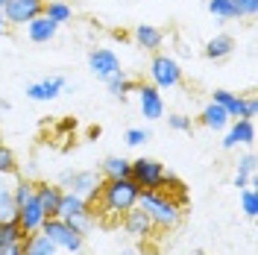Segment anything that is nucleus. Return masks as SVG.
Wrapping results in <instances>:
<instances>
[{
	"mask_svg": "<svg viewBox=\"0 0 258 255\" xmlns=\"http://www.w3.org/2000/svg\"><path fill=\"white\" fill-rule=\"evenodd\" d=\"M138 194H141V188H138L129 176L126 179H103V182H100V194H97L100 208H103L100 214L120 220L129 208L138 206Z\"/></svg>",
	"mask_w": 258,
	"mask_h": 255,
	"instance_id": "f257e3e1",
	"label": "nucleus"
},
{
	"mask_svg": "<svg viewBox=\"0 0 258 255\" xmlns=\"http://www.w3.org/2000/svg\"><path fill=\"white\" fill-rule=\"evenodd\" d=\"M138 206L144 208L147 217L153 220V226L161 229V232L176 229L179 220H182V206L167 191H141L138 194Z\"/></svg>",
	"mask_w": 258,
	"mask_h": 255,
	"instance_id": "f03ea898",
	"label": "nucleus"
},
{
	"mask_svg": "<svg viewBox=\"0 0 258 255\" xmlns=\"http://www.w3.org/2000/svg\"><path fill=\"white\" fill-rule=\"evenodd\" d=\"M38 232H44L53 243H56V249L59 252H71V255H80L82 246H85V235H82L80 229L74 223H68L62 217H47Z\"/></svg>",
	"mask_w": 258,
	"mask_h": 255,
	"instance_id": "7ed1b4c3",
	"label": "nucleus"
},
{
	"mask_svg": "<svg viewBox=\"0 0 258 255\" xmlns=\"http://www.w3.org/2000/svg\"><path fill=\"white\" fill-rule=\"evenodd\" d=\"M164 176H167V167H164L159 159L141 156V159H135L129 164V179H132L141 191H161Z\"/></svg>",
	"mask_w": 258,
	"mask_h": 255,
	"instance_id": "20e7f679",
	"label": "nucleus"
},
{
	"mask_svg": "<svg viewBox=\"0 0 258 255\" xmlns=\"http://www.w3.org/2000/svg\"><path fill=\"white\" fill-rule=\"evenodd\" d=\"M100 182H103V176L97 173V170H62L56 185H59L62 191L80 194L88 203H94L97 194H100Z\"/></svg>",
	"mask_w": 258,
	"mask_h": 255,
	"instance_id": "39448f33",
	"label": "nucleus"
},
{
	"mask_svg": "<svg viewBox=\"0 0 258 255\" xmlns=\"http://www.w3.org/2000/svg\"><path fill=\"white\" fill-rule=\"evenodd\" d=\"M150 85H156L159 91H170L182 85V68L173 56L167 53H156L150 62Z\"/></svg>",
	"mask_w": 258,
	"mask_h": 255,
	"instance_id": "423d86ee",
	"label": "nucleus"
},
{
	"mask_svg": "<svg viewBox=\"0 0 258 255\" xmlns=\"http://www.w3.org/2000/svg\"><path fill=\"white\" fill-rule=\"evenodd\" d=\"M85 62H88V71H91L100 82H109L112 77L123 74L120 56H117L112 47H94V50H88V59H85Z\"/></svg>",
	"mask_w": 258,
	"mask_h": 255,
	"instance_id": "0eeeda50",
	"label": "nucleus"
},
{
	"mask_svg": "<svg viewBox=\"0 0 258 255\" xmlns=\"http://www.w3.org/2000/svg\"><path fill=\"white\" fill-rule=\"evenodd\" d=\"M71 88H74V85L68 82V77L56 74V77H44V80L30 82V85L24 88V94H27V100H32V103H50V100H56L59 94L71 91Z\"/></svg>",
	"mask_w": 258,
	"mask_h": 255,
	"instance_id": "6e6552de",
	"label": "nucleus"
},
{
	"mask_svg": "<svg viewBox=\"0 0 258 255\" xmlns=\"http://www.w3.org/2000/svg\"><path fill=\"white\" fill-rule=\"evenodd\" d=\"M6 24L9 27H24L32 18L44 15V0H6Z\"/></svg>",
	"mask_w": 258,
	"mask_h": 255,
	"instance_id": "1a4fd4ad",
	"label": "nucleus"
},
{
	"mask_svg": "<svg viewBox=\"0 0 258 255\" xmlns=\"http://www.w3.org/2000/svg\"><path fill=\"white\" fill-rule=\"evenodd\" d=\"M135 94H138V109L147 120H161L164 117V97L156 85L150 82H138L135 85Z\"/></svg>",
	"mask_w": 258,
	"mask_h": 255,
	"instance_id": "9d476101",
	"label": "nucleus"
},
{
	"mask_svg": "<svg viewBox=\"0 0 258 255\" xmlns=\"http://www.w3.org/2000/svg\"><path fill=\"white\" fill-rule=\"evenodd\" d=\"M120 226H123V232H126L132 240H147V238H153V232H156L153 220L147 217V211L141 206L129 208L126 214L120 217Z\"/></svg>",
	"mask_w": 258,
	"mask_h": 255,
	"instance_id": "9b49d317",
	"label": "nucleus"
},
{
	"mask_svg": "<svg viewBox=\"0 0 258 255\" xmlns=\"http://www.w3.org/2000/svg\"><path fill=\"white\" fill-rule=\"evenodd\" d=\"M223 150H235V147H252L255 144V120L238 117L223 129Z\"/></svg>",
	"mask_w": 258,
	"mask_h": 255,
	"instance_id": "f8f14e48",
	"label": "nucleus"
},
{
	"mask_svg": "<svg viewBox=\"0 0 258 255\" xmlns=\"http://www.w3.org/2000/svg\"><path fill=\"white\" fill-rule=\"evenodd\" d=\"M15 220H18V226H21V232H24V235H32V232H38V229H41V223L47 220V214H44L41 203L32 197L27 206H21L15 211Z\"/></svg>",
	"mask_w": 258,
	"mask_h": 255,
	"instance_id": "ddd939ff",
	"label": "nucleus"
},
{
	"mask_svg": "<svg viewBox=\"0 0 258 255\" xmlns=\"http://www.w3.org/2000/svg\"><path fill=\"white\" fill-rule=\"evenodd\" d=\"M132 41L141 50H150V53H159L161 44H164V30L153 27V24H138L132 30Z\"/></svg>",
	"mask_w": 258,
	"mask_h": 255,
	"instance_id": "4468645a",
	"label": "nucleus"
},
{
	"mask_svg": "<svg viewBox=\"0 0 258 255\" xmlns=\"http://www.w3.org/2000/svg\"><path fill=\"white\" fill-rule=\"evenodd\" d=\"M24 27H27V38H30L32 44H50V41L56 38V32H59V27H56L47 15L32 18L30 24H24Z\"/></svg>",
	"mask_w": 258,
	"mask_h": 255,
	"instance_id": "2eb2a0df",
	"label": "nucleus"
},
{
	"mask_svg": "<svg viewBox=\"0 0 258 255\" xmlns=\"http://www.w3.org/2000/svg\"><path fill=\"white\" fill-rule=\"evenodd\" d=\"M35 200L41 203L47 217H56L59 211V200H62V188L56 182H35Z\"/></svg>",
	"mask_w": 258,
	"mask_h": 255,
	"instance_id": "dca6fc26",
	"label": "nucleus"
},
{
	"mask_svg": "<svg viewBox=\"0 0 258 255\" xmlns=\"http://www.w3.org/2000/svg\"><path fill=\"white\" fill-rule=\"evenodd\" d=\"M235 47H238V41H235L229 32H220V35L209 38V44H206V59H211V62H223V59H229V56L235 53Z\"/></svg>",
	"mask_w": 258,
	"mask_h": 255,
	"instance_id": "f3484780",
	"label": "nucleus"
},
{
	"mask_svg": "<svg viewBox=\"0 0 258 255\" xmlns=\"http://www.w3.org/2000/svg\"><path fill=\"white\" fill-rule=\"evenodd\" d=\"M21 249H24V255H59L56 243H53L44 232L24 235V240H21Z\"/></svg>",
	"mask_w": 258,
	"mask_h": 255,
	"instance_id": "a211bd4d",
	"label": "nucleus"
},
{
	"mask_svg": "<svg viewBox=\"0 0 258 255\" xmlns=\"http://www.w3.org/2000/svg\"><path fill=\"white\" fill-rule=\"evenodd\" d=\"M15 176L0 173V223L3 220H12L15 217V200H12V188H15Z\"/></svg>",
	"mask_w": 258,
	"mask_h": 255,
	"instance_id": "6ab92c4d",
	"label": "nucleus"
},
{
	"mask_svg": "<svg viewBox=\"0 0 258 255\" xmlns=\"http://www.w3.org/2000/svg\"><path fill=\"white\" fill-rule=\"evenodd\" d=\"M211 103L223 106L226 114H229L232 120L243 117V97H241V94H235V91H226V88H214V94H211Z\"/></svg>",
	"mask_w": 258,
	"mask_h": 255,
	"instance_id": "aec40b11",
	"label": "nucleus"
},
{
	"mask_svg": "<svg viewBox=\"0 0 258 255\" xmlns=\"http://www.w3.org/2000/svg\"><path fill=\"white\" fill-rule=\"evenodd\" d=\"M200 123L206 129H214V132H223L229 123H232V117L226 114L223 106H217V103H209L203 112H200Z\"/></svg>",
	"mask_w": 258,
	"mask_h": 255,
	"instance_id": "412c9836",
	"label": "nucleus"
},
{
	"mask_svg": "<svg viewBox=\"0 0 258 255\" xmlns=\"http://www.w3.org/2000/svg\"><path fill=\"white\" fill-rule=\"evenodd\" d=\"M206 9H209L217 21H241L243 18L238 0H206Z\"/></svg>",
	"mask_w": 258,
	"mask_h": 255,
	"instance_id": "4be33fe9",
	"label": "nucleus"
},
{
	"mask_svg": "<svg viewBox=\"0 0 258 255\" xmlns=\"http://www.w3.org/2000/svg\"><path fill=\"white\" fill-rule=\"evenodd\" d=\"M129 164L132 161L123 159V156H109V159H103V164H100V176L103 179H126Z\"/></svg>",
	"mask_w": 258,
	"mask_h": 255,
	"instance_id": "5701e85b",
	"label": "nucleus"
},
{
	"mask_svg": "<svg viewBox=\"0 0 258 255\" xmlns=\"http://www.w3.org/2000/svg\"><path fill=\"white\" fill-rule=\"evenodd\" d=\"M44 15H47L56 27H62V24H68V21L74 18V6H71L68 0H44Z\"/></svg>",
	"mask_w": 258,
	"mask_h": 255,
	"instance_id": "b1692460",
	"label": "nucleus"
},
{
	"mask_svg": "<svg viewBox=\"0 0 258 255\" xmlns=\"http://www.w3.org/2000/svg\"><path fill=\"white\" fill-rule=\"evenodd\" d=\"M21 240H24V232H21V226H18L15 217L0 223V252H6V249L18 246Z\"/></svg>",
	"mask_w": 258,
	"mask_h": 255,
	"instance_id": "393cba45",
	"label": "nucleus"
},
{
	"mask_svg": "<svg viewBox=\"0 0 258 255\" xmlns=\"http://www.w3.org/2000/svg\"><path fill=\"white\" fill-rule=\"evenodd\" d=\"M32 197H35V182L32 179H24V176L18 173V179H15V188H12V200H15V211L21 206H27Z\"/></svg>",
	"mask_w": 258,
	"mask_h": 255,
	"instance_id": "a878e982",
	"label": "nucleus"
},
{
	"mask_svg": "<svg viewBox=\"0 0 258 255\" xmlns=\"http://www.w3.org/2000/svg\"><path fill=\"white\" fill-rule=\"evenodd\" d=\"M135 85H138V82L129 80L126 71H123V74H117V77H112V80L106 82V88H109V91H112L114 97H120V100H126L129 91H135Z\"/></svg>",
	"mask_w": 258,
	"mask_h": 255,
	"instance_id": "bb28decb",
	"label": "nucleus"
},
{
	"mask_svg": "<svg viewBox=\"0 0 258 255\" xmlns=\"http://www.w3.org/2000/svg\"><path fill=\"white\" fill-rule=\"evenodd\" d=\"M241 206H243V214H246L249 220H255L258 217V194H255V188H241Z\"/></svg>",
	"mask_w": 258,
	"mask_h": 255,
	"instance_id": "cd10ccee",
	"label": "nucleus"
},
{
	"mask_svg": "<svg viewBox=\"0 0 258 255\" xmlns=\"http://www.w3.org/2000/svg\"><path fill=\"white\" fill-rule=\"evenodd\" d=\"M153 138V129H147V126H132L123 132V141L129 144V147H141V144H147Z\"/></svg>",
	"mask_w": 258,
	"mask_h": 255,
	"instance_id": "c85d7f7f",
	"label": "nucleus"
},
{
	"mask_svg": "<svg viewBox=\"0 0 258 255\" xmlns=\"http://www.w3.org/2000/svg\"><path fill=\"white\" fill-rule=\"evenodd\" d=\"M0 173H9V176L18 173V159L6 144H0Z\"/></svg>",
	"mask_w": 258,
	"mask_h": 255,
	"instance_id": "c756f323",
	"label": "nucleus"
},
{
	"mask_svg": "<svg viewBox=\"0 0 258 255\" xmlns=\"http://www.w3.org/2000/svg\"><path fill=\"white\" fill-rule=\"evenodd\" d=\"M238 173H246V176H255L258 173V159H255V153H252V147H249L241 159H238Z\"/></svg>",
	"mask_w": 258,
	"mask_h": 255,
	"instance_id": "7c9ffc66",
	"label": "nucleus"
},
{
	"mask_svg": "<svg viewBox=\"0 0 258 255\" xmlns=\"http://www.w3.org/2000/svg\"><path fill=\"white\" fill-rule=\"evenodd\" d=\"M167 126L173 129V132H191L194 123L188 114H167Z\"/></svg>",
	"mask_w": 258,
	"mask_h": 255,
	"instance_id": "2f4dec72",
	"label": "nucleus"
},
{
	"mask_svg": "<svg viewBox=\"0 0 258 255\" xmlns=\"http://www.w3.org/2000/svg\"><path fill=\"white\" fill-rule=\"evenodd\" d=\"M255 114H258V100H255V94L243 97V117H246V120H255Z\"/></svg>",
	"mask_w": 258,
	"mask_h": 255,
	"instance_id": "473e14b6",
	"label": "nucleus"
},
{
	"mask_svg": "<svg viewBox=\"0 0 258 255\" xmlns=\"http://www.w3.org/2000/svg\"><path fill=\"white\" fill-rule=\"evenodd\" d=\"M258 173L255 176H246V173H235V188H255Z\"/></svg>",
	"mask_w": 258,
	"mask_h": 255,
	"instance_id": "72a5a7b5",
	"label": "nucleus"
},
{
	"mask_svg": "<svg viewBox=\"0 0 258 255\" xmlns=\"http://www.w3.org/2000/svg\"><path fill=\"white\" fill-rule=\"evenodd\" d=\"M238 6H241V15H243V18H255L258 0H238Z\"/></svg>",
	"mask_w": 258,
	"mask_h": 255,
	"instance_id": "f704fd0d",
	"label": "nucleus"
},
{
	"mask_svg": "<svg viewBox=\"0 0 258 255\" xmlns=\"http://www.w3.org/2000/svg\"><path fill=\"white\" fill-rule=\"evenodd\" d=\"M3 9H6V0H0V35L6 32V27H9V24H6V15H3Z\"/></svg>",
	"mask_w": 258,
	"mask_h": 255,
	"instance_id": "c9c22d12",
	"label": "nucleus"
},
{
	"mask_svg": "<svg viewBox=\"0 0 258 255\" xmlns=\"http://www.w3.org/2000/svg\"><path fill=\"white\" fill-rule=\"evenodd\" d=\"M0 255H24V249H21V243H18V246H12V249H6V252H0Z\"/></svg>",
	"mask_w": 258,
	"mask_h": 255,
	"instance_id": "e433bc0d",
	"label": "nucleus"
},
{
	"mask_svg": "<svg viewBox=\"0 0 258 255\" xmlns=\"http://www.w3.org/2000/svg\"><path fill=\"white\" fill-rule=\"evenodd\" d=\"M117 255H138V252H135V249H129V246H126V249H120Z\"/></svg>",
	"mask_w": 258,
	"mask_h": 255,
	"instance_id": "4c0bfd02",
	"label": "nucleus"
},
{
	"mask_svg": "<svg viewBox=\"0 0 258 255\" xmlns=\"http://www.w3.org/2000/svg\"><path fill=\"white\" fill-rule=\"evenodd\" d=\"M185 255H203V252H200V249H194V252H185Z\"/></svg>",
	"mask_w": 258,
	"mask_h": 255,
	"instance_id": "58836bf2",
	"label": "nucleus"
}]
</instances>
